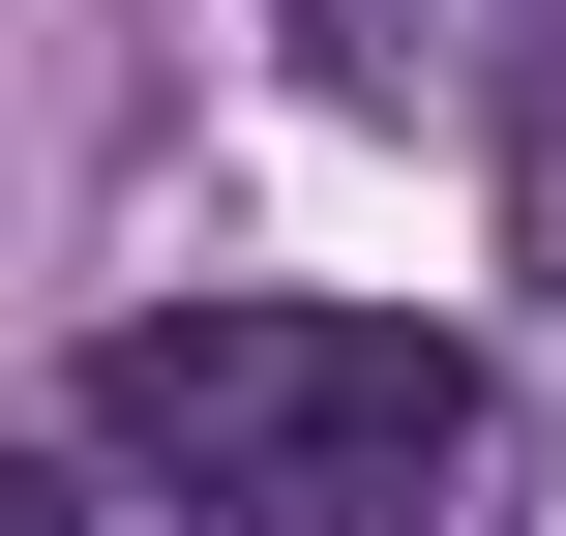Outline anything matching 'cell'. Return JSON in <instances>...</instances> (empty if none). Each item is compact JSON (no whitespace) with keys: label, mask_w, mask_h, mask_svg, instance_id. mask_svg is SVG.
I'll use <instances>...</instances> for the list:
<instances>
[{"label":"cell","mask_w":566,"mask_h":536,"mask_svg":"<svg viewBox=\"0 0 566 536\" xmlns=\"http://www.w3.org/2000/svg\"><path fill=\"white\" fill-rule=\"evenodd\" d=\"M90 448L209 536H418L478 448V358L418 298H149L90 328Z\"/></svg>","instance_id":"1"}]
</instances>
